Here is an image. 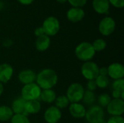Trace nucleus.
Masks as SVG:
<instances>
[{
    "mask_svg": "<svg viewBox=\"0 0 124 123\" xmlns=\"http://www.w3.org/2000/svg\"><path fill=\"white\" fill-rule=\"evenodd\" d=\"M58 77L52 69H44L36 75V84L41 89H52L57 83Z\"/></svg>",
    "mask_w": 124,
    "mask_h": 123,
    "instance_id": "obj_1",
    "label": "nucleus"
},
{
    "mask_svg": "<svg viewBox=\"0 0 124 123\" xmlns=\"http://www.w3.org/2000/svg\"><path fill=\"white\" fill-rule=\"evenodd\" d=\"M95 52L92 44L89 42H82L79 43L75 49L76 57L85 62L92 59L95 55Z\"/></svg>",
    "mask_w": 124,
    "mask_h": 123,
    "instance_id": "obj_2",
    "label": "nucleus"
},
{
    "mask_svg": "<svg viewBox=\"0 0 124 123\" xmlns=\"http://www.w3.org/2000/svg\"><path fill=\"white\" fill-rule=\"evenodd\" d=\"M41 92V89L36 83L24 85L21 91V97L25 101L38 100Z\"/></svg>",
    "mask_w": 124,
    "mask_h": 123,
    "instance_id": "obj_3",
    "label": "nucleus"
},
{
    "mask_svg": "<svg viewBox=\"0 0 124 123\" xmlns=\"http://www.w3.org/2000/svg\"><path fill=\"white\" fill-rule=\"evenodd\" d=\"M84 89L80 83H72L68 88L66 96L70 103H79L82 100L84 94Z\"/></svg>",
    "mask_w": 124,
    "mask_h": 123,
    "instance_id": "obj_4",
    "label": "nucleus"
},
{
    "mask_svg": "<svg viewBox=\"0 0 124 123\" xmlns=\"http://www.w3.org/2000/svg\"><path fill=\"white\" fill-rule=\"evenodd\" d=\"M44 29L45 35L49 36H55L60 29V23L57 18L54 16L46 17L41 26Z\"/></svg>",
    "mask_w": 124,
    "mask_h": 123,
    "instance_id": "obj_5",
    "label": "nucleus"
},
{
    "mask_svg": "<svg viewBox=\"0 0 124 123\" xmlns=\"http://www.w3.org/2000/svg\"><path fill=\"white\" fill-rule=\"evenodd\" d=\"M99 67L93 62H86L81 66V74L88 80H95L99 75Z\"/></svg>",
    "mask_w": 124,
    "mask_h": 123,
    "instance_id": "obj_6",
    "label": "nucleus"
},
{
    "mask_svg": "<svg viewBox=\"0 0 124 123\" xmlns=\"http://www.w3.org/2000/svg\"><path fill=\"white\" fill-rule=\"evenodd\" d=\"M105 112L103 108L99 105H92L86 112L85 117L89 123H97L104 118Z\"/></svg>",
    "mask_w": 124,
    "mask_h": 123,
    "instance_id": "obj_7",
    "label": "nucleus"
},
{
    "mask_svg": "<svg viewBox=\"0 0 124 123\" xmlns=\"http://www.w3.org/2000/svg\"><path fill=\"white\" fill-rule=\"evenodd\" d=\"M116 29V22L111 17H104L99 24L100 33L105 36L112 34Z\"/></svg>",
    "mask_w": 124,
    "mask_h": 123,
    "instance_id": "obj_8",
    "label": "nucleus"
},
{
    "mask_svg": "<svg viewBox=\"0 0 124 123\" xmlns=\"http://www.w3.org/2000/svg\"><path fill=\"white\" fill-rule=\"evenodd\" d=\"M108 112L112 116H121L124 112V101L121 99H114L107 107Z\"/></svg>",
    "mask_w": 124,
    "mask_h": 123,
    "instance_id": "obj_9",
    "label": "nucleus"
},
{
    "mask_svg": "<svg viewBox=\"0 0 124 123\" xmlns=\"http://www.w3.org/2000/svg\"><path fill=\"white\" fill-rule=\"evenodd\" d=\"M62 117V112L55 106L49 107L44 112V120L47 123H57Z\"/></svg>",
    "mask_w": 124,
    "mask_h": 123,
    "instance_id": "obj_10",
    "label": "nucleus"
},
{
    "mask_svg": "<svg viewBox=\"0 0 124 123\" xmlns=\"http://www.w3.org/2000/svg\"><path fill=\"white\" fill-rule=\"evenodd\" d=\"M108 75L114 80L124 78V65L118 62H115L109 65L108 67Z\"/></svg>",
    "mask_w": 124,
    "mask_h": 123,
    "instance_id": "obj_11",
    "label": "nucleus"
},
{
    "mask_svg": "<svg viewBox=\"0 0 124 123\" xmlns=\"http://www.w3.org/2000/svg\"><path fill=\"white\" fill-rule=\"evenodd\" d=\"M85 16V12L82 8L71 7L67 12V18L72 22L81 21Z\"/></svg>",
    "mask_w": 124,
    "mask_h": 123,
    "instance_id": "obj_12",
    "label": "nucleus"
},
{
    "mask_svg": "<svg viewBox=\"0 0 124 123\" xmlns=\"http://www.w3.org/2000/svg\"><path fill=\"white\" fill-rule=\"evenodd\" d=\"M13 68L7 63L0 65V82L1 83H7L9 82L13 75Z\"/></svg>",
    "mask_w": 124,
    "mask_h": 123,
    "instance_id": "obj_13",
    "label": "nucleus"
},
{
    "mask_svg": "<svg viewBox=\"0 0 124 123\" xmlns=\"http://www.w3.org/2000/svg\"><path fill=\"white\" fill-rule=\"evenodd\" d=\"M18 79L24 85L33 83L36 81V74L32 70H23L18 75Z\"/></svg>",
    "mask_w": 124,
    "mask_h": 123,
    "instance_id": "obj_14",
    "label": "nucleus"
},
{
    "mask_svg": "<svg viewBox=\"0 0 124 123\" xmlns=\"http://www.w3.org/2000/svg\"><path fill=\"white\" fill-rule=\"evenodd\" d=\"M69 112L73 117L80 119L85 117L86 110L80 103H71L69 106Z\"/></svg>",
    "mask_w": 124,
    "mask_h": 123,
    "instance_id": "obj_15",
    "label": "nucleus"
},
{
    "mask_svg": "<svg viewBox=\"0 0 124 123\" xmlns=\"http://www.w3.org/2000/svg\"><path fill=\"white\" fill-rule=\"evenodd\" d=\"M92 7L95 12L99 14H108L110 9L108 0H93Z\"/></svg>",
    "mask_w": 124,
    "mask_h": 123,
    "instance_id": "obj_16",
    "label": "nucleus"
},
{
    "mask_svg": "<svg viewBox=\"0 0 124 123\" xmlns=\"http://www.w3.org/2000/svg\"><path fill=\"white\" fill-rule=\"evenodd\" d=\"M51 43L50 38L46 35H43L36 38L35 42L36 49L39 51H44L49 49Z\"/></svg>",
    "mask_w": 124,
    "mask_h": 123,
    "instance_id": "obj_17",
    "label": "nucleus"
},
{
    "mask_svg": "<svg viewBox=\"0 0 124 123\" xmlns=\"http://www.w3.org/2000/svg\"><path fill=\"white\" fill-rule=\"evenodd\" d=\"M41 110V104L39 100L26 101L25 104V112L27 115H34Z\"/></svg>",
    "mask_w": 124,
    "mask_h": 123,
    "instance_id": "obj_18",
    "label": "nucleus"
},
{
    "mask_svg": "<svg viewBox=\"0 0 124 123\" xmlns=\"http://www.w3.org/2000/svg\"><path fill=\"white\" fill-rule=\"evenodd\" d=\"M26 101L24 100L22 97L16 99L12 104V110L14 114H23L28 116L25 112V104Z\"/></svg>",
    "mask_w": 124,
    "mask_h": 123,
    "instance_id": "obj_19",
    "label": "nucleus"
},
{
    "mask_svg": "<svg viewBox=\"0 0 124 123\" xmlns=\"http://www.w3.org/2000/svg\"><path fill=\"white\" fill-rule=\"evenodd\" d=\"M56 98V93L52 89H44L41 91L40 94V99L41 101L48 104L54 102Z\"/></svg>",
    "mask_w": 124,
    "mask_h": 123,
    "instance_id": "obj_20",
    "label": "nucleus"
},
{
    "mask_svg": "<svg viewBox=\"0 0 124 123\" xmlns=\"http://www.w3.org/2000/svg\"><path fill=\"white\" fill-rule=\"evenodd\" d=\"M14 113L11 109V107H9L7 106L3 105L0 107V121L6 122L12 117Z\"/></svg>",
    "mask_w": 124,
    "mask_h": 123,
    "instance_id": "obj_21",
    "label": "nucleus"
},
{
    "mask_svg": "<svg viewBox=\"0 0 124 123\" xmlns=\"http://www.w3.org/2000/svg\"><path fill=\"white\" fill-rule=\"evenodd\" d=\"M95 100H96V96L93 91H90L88 90L86 91H84V96H83L81 101H83V102L85 104L92 105L94 103Z\"/></svg>",
    "mask_w": 124,
    "mask_h": 123,
    "instance_id": "obj_22",
    "label": "nucleus"
},
{
    "mask_svg": "<svg viewBox=\"0 0 124 123\" xmlns=\"http://www.w3.org/2000/svg\"><path fill=\"white\" fill-rule=\"evenodd\" d=\"M54 102H55V105H56L55 107H57L60 109L66 108L70 104V101H69L68 99L65 95L60 96L57 97Z\"/></svg>",
    "mask_w": 124,
    "mask_h": 123,
    "instance_id": "obj_23",
    "label": "nucleus"
},
{
    "mask_svg": "<svg viewBox=\"0 0 124 123\" xmlns=\"http://www.w3.org/2000/svg\"><path fill=\"white\" fill-rule=\"evenodd\" d=\"M95 82L97 84V86L100 88H105L108 86L110 83V80L107 76H103L99 75L97 78L95 79Z\"/></svg>",
    "mask_w": 124,
    "mask_h": 123,
    "instance_id": "obj_24",
    "label": "nucleus"
},
{
    "mask_svg": "<svg viewBox=\"0 0 124 123\" xmlns=\"http://www.w3.org/2000/svg\"><path fill=\"white\" fill-rule=\"evenodd\" d=\"M11 123H31V121L23 114H15L11 118Z\"/></svg>",
    "mask_w": 124,
    "mask_h": 123,
    "instance_id": "obj_25",
    "label": "nucleus"
},
{
    "mask_svg": "<svg viewBox=\"0 0 124 123\" xmlns=\"http://www.w3.org/2000/svg\"><path fill=\"white\" fill-rule=\"evenodd\" d=\"M92 44V46L95 51H101L104 50L107 46L106 41L102 38H97L96 39Z\"/></svg>",
    "mask_w": 124,
    "mask_h": 123,
    "instance_id": "obj_26",
    "label": "nucleus"
},
{
    "mask_svg": "<svg viewBox=\"0 0 124 123\" xmlns=\"http://www.w3.org/2000/svg\"><path fill=\"white\" fill-rule=\"evenodd\" d=\"M97 101H98L100 107H101L102 108L107 107L111 101V98L108 94H101L99 96Z\"/></svg>",
    "mask_w": 124,
    "mask_h": 123,
    "instance_id": "obj_27",
    "label": "nucleus"
},
{
    "mask_svg": "<svg viewBox=\"0 0 124 123\" xmlns=\"http://www.w3.org/2000/svg\"><path fill=\"white\" fill-rule=\"evenodd\" d=\"M113 90L118 91H124V78L115 80L112 85Z\"/></svg>",
    "mask_w": 124,
    "mask_h": 123,
    "instance_id": "obj_28",
    "label": "nucleus"
},
{
    "mask_svg": "<svg viewBox=\"0 0 124 123\" xmlns=\"http://www.w3.org/2000/svg\"><path fill=\"white\" fill-rule=\"evenodd\" d=\"M68 1L73 7L82 8L86 5L87 0H68Z\"/></svg>",
    "mask_w": 124,
    "mask_h": 123,
    "instance_id": "obj_29",
    "label": "nucleus"
},
{
    "mask_svg": "<svg viewBox=\"0 0 124 123\" xmlns=\"http://www.w3.org/2000/svg\"><path fill=\"white\" fill-rule=\"evenodd\" d=\"M107 123H124V119L121 116H113L108 119Z\"/></svg>",
    "mask_w": 124,
    "mask_h": 123,
    "instance_id": "obj_30",
    "label": "nucleus"
},
{
    "mask_svg": "<svg viewBox=\"0 0 124 123\" xmlns=\"http://www.w3.org/2000/svg\"><path fill=\"white\" fill-rule=\"evenodd\" d=\"M110 4H111L113 6L117 8H122L124 6V0H108Z\"/></svg>",
    "mask_w": 124,
    "mask_h": 123,
    "instance_id": "obj_31",
    "label": "nucleus"
},
{
    "mask_svg": "<svg viewBox=\"0 0 124 123\" xmlns=\"http://www.w3.org/2000/svg\"><path fill=\"white\" fill-rule=\"evenodd\" d=\"M86 87H87V89L88 91H94V90H96L97 88V84H96V82H95V80H89L88 83H87V85H86Z\"/></svg>",
    "mask_w": 124,
    "mask_h": 123,
    "instance_id": "obj_32",
    "label": "nucleus"
},
{
    "mask_svg": "<svg viewBox=\"0 0 124 123\" xmlns=\"http://www.w3.org/2000/svg\"><path fill=\"white\" fill-rule=\"evenodd\" d=\"M112 96L114 99H124V91H118L116 90H113Z\"/></svg>",
    "mask_w": 124,
    "mask_h": 123,
    "instance_id": "obj_33",
    "label": "nucleus"
},
{
    "mask_svg": "<svg viewBox=\"0 0 124 123\" xmlns=\"http://www.w3.org/2000/svg\"><path fill=\"white\" fill-rule=\"evenodd\" d=\"M34 34H35V36L37 38L39 37V36H41L43 35H45L44 31V29H43L42 27H38V28H36L35 29V30H34Z\"/></svg>",
    "mask_w": 124,
    "mask_h": 123,
    "instance_id": "obj_34",
    "label": "nucleus"
},
{
    "mask_svg": "<svg viewBox=\"0 0 124 123\" xmlns=\"http://www.w3.org/2000/svg\"><path fill=\"white\" fill-rule=\"evenodd\" d=\"M108 74V67H103L99 69V75H103V76H107Z\"/></svg>",
    "mask_w": 124,
    "mask_h": 123,
    "instance_id": "obj_35",
    "label": "nucleus"
},
{
    "mask_svg": "<svg viewBox=\"0 0 124 123\" xmlns=\"http://www.w3.org/2000/svg\"><path fill=\"white\" fill-rule=\"evenodd\" d=\"M34 0H18V1L23 5H29L33 2Z\"/></svg>",
    "mask_w": 124,
    "mask_h": 123,
    "instance_id": "obj_36",
    "label": "nucleus"
},
{
    "mask_svg": "<svg viewBox=\"0 0 124 123\" xmlns=\"http://www.w3.org/2000/svg\"><path fill=\"white\" fill-rule=\"evenodd\" d=\"M12 44V41L10 39H7L3 42V45L6 47H9Z\"/></svg>",
    "mask_w": 124,
    "mask_h": 123,
    "instance_id": "obj_37",
    "label": "nucleus"
},
{
    "mask_svg": "<svg viewBox=\"0 0 124 123\" xmlns=\"http://www.w3.org/2000/svg\"><path fill=\"white\" fill-rule=\"evenodd\" d=\"M3 92H4V86H3V83H1L0 82V96L2 95Z\"/></svg>",
    "mask_w": 124,
    "mask_h": 123,
    "instance_id": "obj_38",
    "label": "nucleus"
},
{
    "mask_svg": "<svg viewBox=\"0 0 124 123\" xmlns=\"http://www.w3.org/2000/svg\"><path fill=\"white\" fill-rule=\"evenodd\" d=\"M57 1L61 4H63V3H65L66 1H68V0H57Z\"/></svg>",
    "mask_w": 124,
    "mask_h": 123,
    "instance_id": "obj_39",
    "label": "nucleus"
},
{
    "mask_svg": "<svg viewBox=\"0 0 124 123\" xmlns=\"http://www.w3.org/2000/svg\"><path fill=\"white\" fill-rule=\"evenodd\" d=\"M97 123H107V122H106V121L104 120V118H103V119H102L101 120H100L99 122H97Z\"/></svg>",
    "mask_w": 124,
    "mask_h": 123,
    "instance_id": "obj_40",
    "label": "nucleus"
}]
</instances>
